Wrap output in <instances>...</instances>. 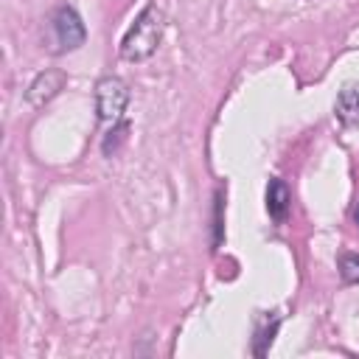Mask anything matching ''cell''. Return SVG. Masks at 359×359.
<instances>
[{
	"instance_id": "obj_1",
	"label": "cell",
	"mask_w": 359,
	"mask_h": 359,
	"mask_svg": "<svg viewBox=\"0 0 359 359\" xmlns=\"http://www.w3.org/2000/svg\"><path fill=\"white\" fill-rule=\"evenodd\" d=\"M163 31H165V14H163V8L146 6L137 14V20L132 22V28L121 39V48H118L121 59L123 62H146L157 50L160 39H163Z\"/></svg>"
},
{
	"instance_id": "obj_2",
	"label": "cell",
	"mask_w": 359,
	"mask_h": 359,
	"mask_svg": "<svg viewBox=\"0 0 359 359\" xmlns=\"http://www.w3.org/2000/svg\"><path fill=\"white\" fill-rule=\"evenodd\" d=\"M87 39V31H84V22L81 17L70 8V6H59L50 17V53H67V50H76L81 48Z\"/></svg>"
},
{
	"instance_id": "obj_3",
	"label": "cell",
	"mask_w": 359,
	"mask_h": 359,
	"mask_svg": "<svg viewBox=\"0 0 359 359\" xmlns=\"http://www.w3.org/2000/svg\"><path fill=\"white\" fill-rule=\"evenodd\" d=\"M129 104V87L118 76H104L95 84V112L107 123H118Z\"/></svg>"
},
{
	"instance_id": "obj_4",
	"label": "cell",
	"mask_w": 359,
	"mask_h": 359,
	"mask_svg": "<svg viewBox=\"0 0 359 359\" xmlns=\"http://www.w3.org/2000/svg\"><path fill=\"white\" fill-rule=\"evenodd\" d=\"M65 87V73L62 70H42L25 90V101L31 107H45L48 101H53L59 95V90Z\"/></svg>"
},
{
	"instance_id": "obj_5",
	"label": "cell",
	"mask_w": 359,
	"mask_h": 359,
	"mask_svg": "<svg viewBox=\"0 0 359 359\" xmlns=\"http://www.w3.org/2000/svg\"><path fill=\"white\" fill-rule=\"evenodd\" d=\"M289 205H292V194H289L286 182L278 180V177H272L269 185H266V213L275 222H283L286 213H289Z\"/></svg>"
},
{
	"instance_id": "obj_6",
	"label": "cell",
	"mask_w": 359,
	"mask_h": 359,
	"mask_svg": "<svg viewBox=\"0 0 359 359\" xmlns=\"http://www.w3.org/2000/svg\"><path fill=\"white\" fill-rule=\"evenodd\" d=\"M334 112H337V118H339L345 126L359 123V84H348V87L337 95Z\"/></svg>"
},
{
	"instance_id": "obj_7",
	"label": "cell",
	"mask_w": 359,
	"mask_h": 359,
	"mask_svg": "<svg viewBox=\"0 0 359 359\" xmlns=\"http://www.w3.org/2000/svg\"><path fill=\"white\" fill-rule=\"evenodd\" d=\"M339 275L345 283H359V255L356 252L339 255Z\"/></svg>"
},
{
	"instance_id": "obj_8",
	"label": "cell",
	"mask_w": 359,
	"mask_h": 359,
	"mask_svg": "<svg viewBox=\"0 0 359 359\" xmlns=\"http://www.w3.org/2000/svg\"><path fill=\"white\" fill-rule=\"evenodd\" d=\"M126 132H129V123H126V121H118L115 129H109V135L104 137V154H112V151H115V143L123 140Z\"/></svg>"
},
{
	"instance_id": "obj_9",
	"label": "cell",
	"mask_w": 359,
	"mask_h": 359,
	"mask_svg": "<svg viewBox=\"0 0 359 359\" xmlns=\"http://www.w3.org/2000/svg\"><path fill=\"white\" fill-rule=\"evenodd\" d=\"M353 222H356V227H359V205H356V210H353Z\"/></svg>"
}]
</instances>
